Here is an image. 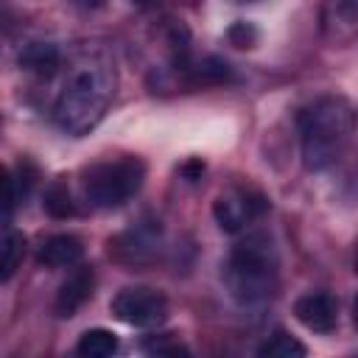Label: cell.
<instances>
[{"label": "cell", "instance_id": "obj_8", "mask_svg": "<svg viewBox=\"0 0 358 358\" xmlns=\"http://www.w3.org/2000/svg\"><path fill=\"white\" fill-rule=\"evenodd\" d=\"M92 288H95V271H92V266H78V268L62 282V288H59V294H56V302H53L56 313H59L62 319L76 316L78 308L92 296Z\"/></svg>", "mask_w": 358, "mask_h": 358}, {"label": "cell", "instance_id": "obj_2", "mask_svg": "<svg viewBox=\"0 0 358 358\" xmlns=\"http://www.w3.org/2000/svg\"><path fill=\"white\" fill-rule=\"evenodd\" d=\"M280 280V255L266 232H252L238 241L224 263V285L243 308L263 305L274 296Z\"/></svg>", "mask_w": 358, "mask_h": 358}, {"label": "cell", "instance_id": "obj_15", "mask_svg": "<svg viewBox=\"0 0 358 358\" xmlns=\"http://www.w3.org/2000/svg\"><path fill=\"white\" fill-rule=\"evenodd\" d=\"M45 210H48L53 218H67V215L76 213L73 199H70V190H67L62 182H53V185L45 190Z\"/></svg>", "mask_w": 358, "mask_h": 358}, {"label": "cell", "instance_id": "obj_13", "mask_svg": "<svg viewBox=\"0 0 358 358\" xmlns=\"http://www.w3.org/2000/svg\"><path fill=\"white\" fill-rule=\"evenodd\" d=\"M22 255H25V235L14 232V229H6L3 246H0V280L3 282L14 277V271L22 263Z\"/></svg>", "mask_w": 358, "mask_h": 358}, {"label": "cell", "instance_id": "obj_18", "mask_svg": "<svg viewBox=\"0 0 358 358\" xmlns=\"http://www.w3.org/2000/svg\"><path fill=\"white\" fill-rule=\"evenodd\" d=\"M227 39L235 45V48H252L257 42V31L249 25V22H235L229 31H227Z\"/></svg>", "mask_w": 358, "mask_h": 358}, {"label": "cell", "instance_id": "obj_1", "mask_svg": "<svg viewBox=\"0 0 358 358\" xmlns=\"http://www.w3.org/2000/svg\"><path fill=\"white\" fill-rule=\"evenodd\" d=\"M115 95V67L101 56H84L73 62L62 92L53 106V120L62 131L81 137L109 109Z\"/></svg>", "mask_w": 358, "mask_h": 358}, {"label": "cell", "instance_id": "obj_9", "mask_svg": "<svg viewBox=\"0 0 358 358\" xmlns=\"http://www.w3.org/2000/svg\"><path fill=\"white\" fill-rule=\"evenodd\" d=\"M81 255H84V246H81V241L76 238V235H67V232H62V235H50L42 246H39V263L42 266H48V268H70V266H76L78 260H81Z\"/></svg>", "mask_w": 358, "mask_h": 358}, {"label": "cell", "instance_id": "obj_12", "mask_svg": "<svg viewBox=\"0 0 358 358\" xmlns=\"http://www.w3.org/2000/svg\"><path fill=\"white\" fill-rule=\"evenodd\" d=\"M308 350L302 341H296L291 333L285 330H274L260 347H257V355L260 358H302Z\"/></svg>", "mask_w": 358, "mask_h": 358}, {"label": "cell", "instance_id": "obj_5", "mask_svg": "<svg viewBox=\"0 0 358 358\" xmlns=\"http://www.w3.org/2000/svg\"><path fill=\"white\" fill-rule=\"evenodd\" d=\"M109 310L123 324H131V327H159L168 319V299L159 291H154V288L131 285V288H120L112 296Z\"/></svg>", "mask_w": 358, "mask_h": 358}, {"label": "cell", "instance_id": "obj_24", "mask_svg": "<svg viewBox=\"0 0 358 358\" xmlns=\"http://www.w3.org/2000/svg\"><path fill=\"white\" fill-rule=\"evenodd\" d=\"M355 271H358V255H355Z\"/></svg>", "mask_w": 358, "mask_h": 358}, {"label": "cell", "instance_id": "obj_19", "mask_svg": "<svg viewBox=\"0 0 358 358\" xmlns=\"http://www.w3.org/2000/svg\"><path fill=\"white\" fill-rule=\"evenodd\" d=\"M70 3L78 6V8H84V11H98V8L106 6V0H70Z\"/></svg>", "mask_w": 358, "mask_h": 358}, {"label": "cell", "instance_id": "obj_20", "mask_svg": "<svg viewBox=\"0 0 358 358\" xmlns=\"http://www.w3.org/2000/svg\"><path fill=\"white\" fill-rule=\"evenodd\" d=\"M201 171H204V165H201L199 159H193V162H187V165L182 168V173H185L187 179H196V173H201Z\"/></svg>", "mask_w": 358, "mask_h": 358}, {"label": "cell", "instance_id": "obj_16", "mask_svg": "<svg viewBox=\"0 0 358 358\" xmlns=\"http://www.w3.org/2000/svg\"><path fill=\"white\" fill-rule=\"evenodd\" d=\"M330 22L336 28H358V0H330Z\"/></svg>", "mask_w": 358, "mask_h": 358}, {"label": "cell", "instance_id": "obj_7", "mask_svg": "<svg viewBox=\"0 0 358 358\" xmlns=\"http://www.w3.org/2000/svg\"><path fill=\"white\" fill-rule=\"evenodd\" d=\"M294 313L302 327L313 333H330L338 324V305L327 291H313L296 299Z\"/></svg>", "mask_w": 358, "mask_h": 358}, {"label": "cell", "instance_id": "obj_3", "mask_svg": "<svg viewBox=\"0 0 358 358\" xmlns=\"http://www.w3.org/2000/svg\"><path fill=\"white\" fill-rule=\"evenodd\" d=\"M355 131V112L344 98L324 95L302 109L299 115V140L302 162L308 171L330 168L347 148Z\"/></svg>", "mask_w": 358, "mask_h": 358}, {"label": "cell", "instance_id": "obj_21", "mask_svg": "<svg viewBox=\"0 0 358 358\" xmlns=\"http://www.w3.org/2000/svg\"><path fill=\"white\" fill-rule=\"evenodd\" d=\"M352 324H355V330H358V296H355V302H352Z\"/></svg>", "mask_w": 358, "mask_h": 358}, {"label": "cell", "instance_id": "obj_11", "mask_svg": "<svg viewBox=\"0 0 358 358\" xmlns=\"http://www.w3.org/2000/svg\"><path fill=\"white\" fill-rule=\"evenodd\" d=\"M76 352L84 358H109L117 352V336L112 330H103V327L84 330L78 344H76Z\"/></svg>", "mask_w": 358, "mask_h": 358}, {"label": "cell", "instance_id": "obj_6", "mask_svg": "<svg viewBox=\"0 0 358 358\" xmlns=\"http://www.w3.org/2000/svg\"><path fill=\"white\" fill-rule=\"evenodd\" d=\"M268 210V201L260 190L255 187H232L227 193H221L213 204V215L218 221V227L229 235L246 229L252 221H257L263 213Z\"/></svg>", "mask_w": 358, "mask_h": 358}, {"label": "cell", "instance_id": "obj_14", "mask_svg": "<svg viewBox=\"0 0 358 358\" xmlns=\"http://www.w3.org/2000/svg\"><path fill=\"white\" fill-rule=\"evenodd\" d=\"M190 70H193V78H196L199 84H224V81H232L229 64L221 62V59H215V56L204 59L201 64H196V67H190Z\"/></svg>", "mask_w": 358, "mask_h": 358}, {"label": "cell", "instance_id": "obj_17", "mask_svg": "<svg viewBox=\"0 0 358 358\" xmlns=\"http://www.w3.org/2000/svg\"><path fill=\"white\" fill-rule=\"evenodd\" d=\"M143 347H145V352H151V355H190V350H187L185 344H179L176 338H171L168 333H165V336H154V338L145 341Z\"/></svg>", "mask_w": 358, "mask_h": 358}, {"label": "cell", "instance_id": "obj_10", "mask_svg": "<svg viewBox=\"0 0 358 358\" xmlns=\"http://www.w3.org/2000/svg\"><path fill=\"white\" fill-rule=\"evenodd\" d=\"M59 48L50 45V42H28L22 50H20V67L31 70V73H39V76H50L56 67H59Z\"/></svg>", "mask_w": 358, "mask_h": 358}, {"label": "cell", "instance_id": "obj_23", "mask_svg": "<svg viewBox=\"0 0 358 358\" xmlns=\"http://www.w3.org/2000/svg\"><path fill=\"white\" fill-rule=\"evenodd\" d=\"M238 3H257V0H238Z\"/></svg>", "mask_w": 358, "mask_h": 358}, {"label": "cell", "instance_id": "obj_4", "mask_svg": "<svg viewBox=\"0 0 358 358\" xmlns=\"http://www.w3.org/2000/svg\"><path fill=\"white\" fill-rule=\"evenodd\" d=\"M145 179V165L134 157L98 162L84 173V196L98 210H112L126 204Z\"/></svg>", "mask_w": 358, "mask_h": 358}, {"label": "cell", "instance_id": "obj_22", "mask_svg": "<svg viewBox=\"0 0 358 358\" xmlns=\"http://www.w3.org/2000/svg\"><path fill=\"white\" fill-rule=\"evenodd\" d=\"M131 3H134V6H154L157 0H131Z\"/></svg>", "mask_w": 358, "mask_h": 358}]
</instances>
